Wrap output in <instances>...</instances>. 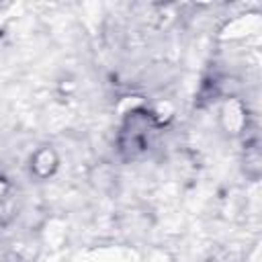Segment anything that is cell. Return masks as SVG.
I'll return each mask as SVG.
<instances>
[{
    "instance_id": "6da1fadb",
    "label": "cell",
    "mask_w": 262,
    "mask_h": 262,
    "mask_svg": "<svg viewBox=\"0 0 262 262\" xmlns=\"http://www.w3.org/2000/svg\"><path fill=\"white\" fill-rule=\"evenodd\" d=\"M160 129L158 117L145 108V106H135L131 108L117 131V154L125 162H135L143 158L154 143V137Z\"/></svg>"
},
{
    "instance_id": "7a4b0ae2",
    "label": "cell",
    "mask_w": 262,
    "mask_h": 262,
    "mask_svg": "<svg viewBox=\"0 0 262 262\" xmlns=\"http://www.w3.org/2000/svg\"><path fill=\"white\" fill-rule=\"evenodd\" d=\"M59 162L61 160H59L57 149L53 145H49V143H43L31 154L29 172H31V176L35 180L43 182V180H49V178L55 176V172L59 170Z\"/></svg>"
},
{
    "instance_id": "3957f363",
    "label": "cell",
    "mask_w": 262,
    "mask_h": 262,
    "mask_svg": "<svg viewBox=\"0 0 262 262\" xmlns=\"http://www.w3.org/2000/svg\"><path fill=\"white\" fill-rule=\"evenodd\" d=\"M219 123L227 135H242L248 129V111L242 100L229 98L219 111Z\"/></svg>"
},
{
    "instance_id": "277c9868",
    "label": "cell",
    "mask_w": 262,
    "mask_h": 262,
    "mask_svg": "<svg viewBox=\"0 0 262 262\" xmlns=\"http://www.w3.org/2000/svg\"><path fill=\"white\" fill-rule=\"evenodd\" d=\"M244 170H246V176L248 178L258 180L260 170H262V158H260L258 137L246 139V145H244Z\"/></svg>"
}]
</instances>
